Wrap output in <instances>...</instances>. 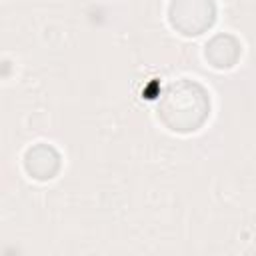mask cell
<instances>
[{
    "mask_svg": "<svg viewBox=\"0 0 256 256\" xmlns=\"http://www.w3.org/2000/svg\"><path fill=\"white\" fill-rule=\"evenodd\" d=\"M210 114V96L202 84L178 78L166 84L158 98V118L174 132L198 130Z\"/></svg>",
    "mask_w": 256,
    "mask_h": 256,
    "instance_id": "cell-1",
    "label": "cell"
},
{
    "mask_svg": "<svg viewBox=\"0 0 256 256\" xmlns=\"http://www.w3.org/2000/svg\"><path fill=\"white\" fill-rule=\"evenodd\" d=\"M170 22L186 36H196L212 26L214 4L212 0H172Z\"/></svg>",
    "mask_w": 256,
    "mask_h": 256,
    "instance_id": "cell-2",
    "label": "cell"
}]
</instances>
